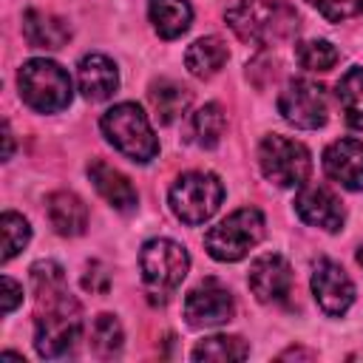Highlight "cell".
I'll list each match as a JSON object with an SVG mask.
<instances>
[{
  "label": "cell",
  "instance_id": "f546056e",
  "mask_svg": "<svg viewBox=\"0 0 363 363\" xmlns=\"http://www.w3.org/2000/svg\"><path fill=\"white\" fill-rule=\"evenodd\" d=\"M0 286H3V315H9V312H14L17 303L23 301V286H20L14 278H9V275L0 278Z\"/></svg>",
  "mask_w": 363,
  "mask_h": 363
},
{
  "label": "cell",
  "instance_id": "4dcf8cb0",
  "mask_svg": "<svg viewBox=\"0 0 363 363\" xmlns=\"http://www.w3.org/2000/svg\"><path fill=\"white\" fill-rule=\"evenodd\" d=\"M3 139H6V150H3V159H11V150H14V139H11V130H9V125H3Z\"/></svg>",
  "mask_w": 363,
  "mask_h": 363
},
{
  "label": "cell",
  "instance_id": "4fadbf2b",
  "mask_svg": "<svg viewBox=\"0 0 363 363\" xmlns=\"http://www.w3.org/2000/svg\"><path fill=\"white\" fill-rule=\"evenodd\" d=\"M295 213L301 216V221H306L312 227H320L326 233L343 230V221H346V210H343L340 199L329 187H323V184H303V187H298Z\"/></svg>",
  "mask_w": 363,
  "mask_h": 363
},
{
  "label": "cell",
  "instance_id": "83f0119b",
  "mask_svg": "<svg viewBox=\"0 0 363 363\" xmlns=\"http://www.w3.org/2000/svg\"><path fill=\"white\" fill-rule=\"evenodd\" d=\"M306 3L315 6L318 14L326 17L329 23H343L363 11V0H306Z\"/></svg>",
  "mask_w": 363,
  "mask_h": 363
},
{
  "label": "cell",
  "instance_id": "484cf974",
  "mask_svg": "<svg viewBox=\"0 0 363 363\" xmlns=\"http://www.w3.org/2000/svg\"><path fill=\"white\" fill-rule=\"evenodd\" d=\"M91 346L102 357H111V354H116L122 349V326H119V320L113 315L102 312V315L94 318V323H91Z\"/></svg>",
  "mask_w": 363,
  "mask_h": 363
},
{
  "label": "cell",
  "instance_id": "cb8c5ba5",
  "mask_svg": "<svg viewBox=\"0 0 363 363\" xmlns=\"http://www.w3.org/2000/svg\"><path fill=\"white\" fill-rule=\"evenodd\" d=\"M247 354H250V346L235 335H210L193 346V360L227 363V360H244Z\"/></svg>",
  "mask_w": 363,
  "mask_h": 363
},
{
  "label": "cell",
  "instance_id": "7402d4cb",
  "mask_svg": "<svg viewBox=\"0 0 363 363\" xmlns=\"http://www.w3.org/2000/svg\"><path fill=\"white\" fill-rule=\"evenodd\" d=\"M224 128H227V119H224V111L221 105L216 102H207L204 108H199L193 116H190V125H187V139L199 147H216L224 136Z\"/></svg>",
  "mask_w": 363,
  "mask_h": 363
},
{
  "label": "cell",
  "instance_id": "d6986e66",
  "mask_svg": "<svg viewBox=\"0 0 363 363\" xmlns=\"http://www.w3.org/2000/svg\"><path fill=\"white\" fill-rule=\"evenodd\" d=\"M227 57H230V51L224 45V40H218V37H199L184 51V65H187V71L193 77L210 79V77H216L224 68Z\"/></svg>",
  "mask_w": 363,
  "mask_h": 363
},
{
  "label": "cell",
  "instance_id": "5b68a950",
  "mask_svg": "<svg viewBox=\"0 0 363 363\" xmlns=\"http://www.w3.org/2000/svg\"><path fill=\"white\" fill-rule=\"evenodd\" d=\"M139 267H142V281L150 292V298L156 301H167L176 286L184 281L187 269H190V255L182 244L170 241V238H150L142 244L139 252Z\"/></svg>",
  "mask_w": 363,
  "mask_h": 363
},
{
  "label": "cell",
  "instance_id": "e0dca14e",
  "mask_svg": "<svg viewBox=\"0 0 363 363\" xmlns=\"http://www.w3.org/2000/svg\"><path fill=\"white\" fill-rule=\"evenodd\" d=\"M45 213H48V221L54 227V233L65 235V238H74V235H82L85 227H88V207L82 204V199L71 190H57L45 199Z\"/></svg>",
  "mask_w": 363,
  "mask_h": 363
},
{
  "label": "cell",
  "instance_id": "ffe728a7",
  "mask_svg": "<svg viewBox=\"0 0 363 363\" xmlns=\"http://www.w3.org/2000/svg\"><path fill=\"white\" fill-rule=\"evenodd\" d=\"M147 102H150L156 119L162 125H170V122L182 119L184 111L190 108V91L173 79H156L147 91Z\"/></svg>",
  "mask_w": 363,
  "mask_h": 363
},
{
  "label": "cell",
  "instance_id": "8fae6325",
  "mask_svg": "<svg viewBox=\"0 0 363 363\" xmlns=\"http://www.w3.org/2000/svg\"><path fill=\"white\" fill-rule=\"evenodd\" d=\"M312 295L326 315L340 318L354 301V284L340 264L318 258L312 267Z\"/></svg>",
  "mask_w": 363,
  "mask_h": 363
},
{
  "label": "cell",
  "instance_id": "603a6c76",
  "mask_svg": "<svg viewBox=\"0 0 363 363\" xmlns=\"http://www.w3.org/2000/svg\"><path fill=\"white\" fill-rule=\"evenodd\" d=\"M337 102L343 108V119L363 130V68H349L337 82Z\"/></svg>",
  "mask_w": 363,
  "mask_h": 363
},
{
  "label": "cell",
  "instance_id": "44dd1931",
  "mask_svg": "<svg viewBox=\"0 0 363 363\" xmlns=\"http://www.w3.org/2000/svg\"><path fill=\"white\" fill-rule=\"evenodd\" d=\"M147 14H150L156 34L164 40L182 37L193 23V9L187 0H150Z\"/></svg>",
  "mask_w": 363,
  "mask_h": 363
},
{
  "label": "cell",
  "instance_id": "1f68e13d",
  "mask_svg": "<svg viewBox=\"0 0 363 363\" xmlns=\"http://www.w3.org/2000/svg\"><path fill=\"white\" fill-rule=\"evenodd\" d=\"M357 264H360V267H363V247H360V250H357Z\"/></svg>",
  "mask_w": 363,
  "mask_h": 363
},
{
  "label": "cell",
  "instance_id": "30bf717a",
  "mask_svg": "<svg viewBox=\"0 0 363 363\" xmlns=\"http://www.w3.org/2000/svg\"><path fill=\"white\" fill-rule=\"evenodd\" d=\"M235 315V301L227 286H221L216 278H207L196 284L184 298V318L193 329L221 326Z\"/></svg>",
  "mask_w": 363,
  "mask_h": 363
},
{
  "label": "cell",
  "instance_id": "6da1fadb",
  "mask_svg": "<svg viewBox=\"0 0 363 363\" xmlns=\"http://www.w3.org/2000/svg\"><path fill=\"white\" fill-rule=\"evenodd\" d=\"M31 286L37 295L34 349L45 360L65 357L82 335V309L65 286V272L57 261H37L31 267Z\"/></svg>",
  "mask_w": 363,
  "mask_h": 363
},
{
  "label": "cell",
  "instance_id": "9c48e42d",
  "mask_svg": "<svg viewBox=\"0 0 363 363\" xmlns=\"http://www.w3.org/2000/svg\"><path fill=\"white\" fill-rule=\"evenodd\" d=\"M278 113L303 130H315L326 125L329 105H326V91L323 85L312 79H289L286 88L278 94Z\"/></svg>",
  "mask_w": 363,
  "mask_h": 363
},
{
  "label": "cell",
  "instance_id": "4316f807",
  "mask_svg": "<svg viewBox=\"0 0 363 363\" xmlns=\"http://www.w3.org/2000/svg\"><path fill=\"white\" fill-rule=\"evenodd\" d=\"M0 233H3V261H11L31 238V227L20 213L6 210L0 216Z\"/></svg>",
  "mask_w": 363,
  "mask_h": 363
},
{
  "label": "cell",
  "instance_id": "52a82bcc",
  "mask_svg": "<svg viewBox=\"0 0 363 363\" xmlns=\"http://www.w3.org/2000/svg\"><path fill=\"white\" fill-rule=\"evenodd\" d=\"M261 238H264L261 210L241 207L204 233V250L210 252V258L233 264V261H241Z\"/></svg>",
  "mask_w": 363,
  "mask_h": 363
},
{
  "label": "cell",
  "instance_id": "277c9868",
  "mask_svg": "<svg viewBox=\"0 0 363 363\" xmlns=\"http://www.w3.org/2000/svg\"><path fill=\"white\" fill-rule=\"evenodd\" d=\"M17 85H20V96L28 108H34L37 113H57L65 111L71 105L74 96V85L68 71L45 57L28 60L23 62L20 74H17Z\"/></svg>",
  "mask_w": 363,
  "mask_h": 363
},
{
  "label": "cell",
  "instance_id": "5bb4252c",
  "mask_svg": "<svg viewBox=\"0 0 363 363\" xmlns=\"http://www.w3.org/2000/svg\"><path fill=\"white\" fill-rule=\"evenodd\" d=\"M323 170L346 190H363V142L337 139L323 150Z\"/></svg>",
  "mask_w": 363,
  "mask_h": 363
},
{
  "label": "cell",
  "instance_id": "ac0fdd59",
  "mask_svg": "<svg viewBox=\"0 0 363 363\" xmlns=\"http://www.w3.org/2000/svg\"><path fill=\"white\" fill-rule=\"evenodd\" d=\"M23 34L28 40L31 48H45V51H57L71 40V26L51 14V11H40V9H28L23 14Z\"/></svg>",
  "mask_w": 363,
  "mask_h": 363
},
{
  "label": "cell",
  "instance_id": "3957f363",
  "mask_svg": "<svg viewBox=\"0 0 363 363\" xmlns=\"http://www.w3.org/2000/svg\"><path fill=\"white\" fill-rule=\"evenodd\" d=\"M102 136L130 162L147 164L159 153V139L147 122V113L136 102H119L99 119Z\"/></svg>",
  "mask_w": 363,
  "mask_h": 363
},
{
  "label": "cell",
  "instance_id": "d4e9b609",
  "mask_svg": "<svg viewBox=\"0 0 363 363\" xmlns=\"http://www.w3.org/2000/svg\"><path fill=\"white\" fill-rule=\"evenodd\" d=\"M337 48L329 40H303L295 45V60L306 71H329L337 62Z\"/></svg>",
  "mask_w": 363,
  "mask_h": 363
},
{
  "label": "cell",
  "instance_id": "7a4b0ae2",
  "mask_svg": "<svg viewBox=\"0 0 363 363\" xmlns=\"http://www.w3.org/2000/svg\"><path fill=\"white\" fill-rule=\"evenodd\" d=\"M233 34L250 45L289 40L298 31V11L284 0H238L224 14Z\"/></svg>",
  "mask_w": 363,
  "mask_h": 363
},
{
  "label": "cell",
  "instance_id": "8992f818",
  "mask_svg": "<svg viewBox=\"0 0 363 363\" xmlns=\"http://www.w3.org/2000/svg\"><path fill=\"white\" fill-rule=\"evenodd\" d=\"M221 199H224V184L210 170L182 173L167 193L173 216L184 224H204L207 218H213L216 210L221 207Z\"/></svg>",
  "mask_w": 363,
  "mask_h": 363
},
{
  "label": "cell",
  "instance_id": "f1b7e54d",
  "mask_svg": "<svg viewBox=\"0 0 363 363\" xmlns=\"http://www.w3.org/2000/svg\"><path fill=\"white\" fill-rule=\"evenodd\" d=\"M108 284H111L108 269H105L99 261L88 264V269H85V275H82V286L91 289V292H108Z\"/></svg>",
  "mask_w": 363,
  "mask_h": 363
},
{
  "label": "cell",
  "instance_id": "9a60e30c",
  "mask_svg": "<svg viewBox=\"0 0 363 363\" xmlns=\"http://www.w3.org/2000/svg\"><path fill=\"white\" fill-rule=\"evenodd\" d=\"M77 82H79V91L85 99H91V102L111 99L119 88L116 62L105 54H85L77 65Z\"/></svg>",
  "mask_w": 363,
  "mask_h": 363
},
{
  "label": "cell",
  "instance_id": "7c38bea8",
  "mask_svg": "<svg viewBox=\"0 0 363 363\" xmlns=\"http://www.w3.org/2000/svg\"><path fill=\"white\" fill-rule=\"evenodd\" d=\"M247 284L261 303H278L292 292V267L284 255L267 252L250 264Z\"/></svg>",
  "mask_w": 363,
  "mask_h": 363
},
{
  "label": "cell",
  "instance_id": "ba28073f",
  "mask_svg": "<svg viewBox=\"0 0 363 363\" xmlns=\"http://www.w3.org/2000/svg\"><path fill=\"white\" fill-rule=\"evenodd\" d=\"M258 164L267 182L275 187H303L312 173V156L303 142L269 133L258 145Z\"/></svg>",
  "mask_w": 363,
  "mask_h": 363
},
{
  "label": "cell",
  "instance_id": "2e32d148",
  "mask_svg": "<svg viewBox=\"0 0 363 363\" xmlns=\"http://www.w3.org/2000/svg\"><path fill=\"white\" fill-rule=\"evenodd\" d=\"M88 176H91V184L96 187V193L119 213H130L136 204H139V193L136 187L130 184L128 176H122L116 167L105 164L102 159H94L88 164Z\"/></svg>",
  "mask_w": 363,
  "mask_h": 363
}]
</instances>
